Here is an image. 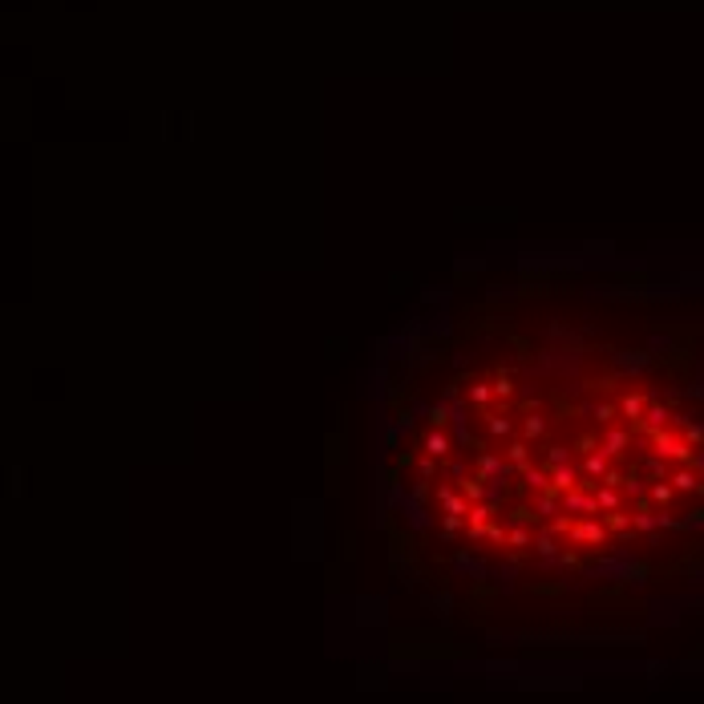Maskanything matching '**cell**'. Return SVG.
I'll return each instance as SVG.
<instances>
[{
  "mask_svg": "<svg viewBox=\"0 0 704 704\" xmlns=\"http://www.w3.org/2000/svg\"><path fill=\"white\" fill-rule=\"evenodd\" d=\"M571 542L575 546H607V527L603 518H579L571 530Z\"/></svg>",
  "mask_w": 704,
  "mask_h": 704,
  "instance_id": "6da1fadb",
  "label": "cell"
},
{
  "mask_svg": "<svg viewBox=\"0 0 704 704\" xmlns=\"http://www.w3.org/2000/svg\"><path fill=\"white\" fill-rule=\"evenodd\" d=\"M502 587L490 579H470V595H466V612H486V603L498 595Z\"/></svg>",
  "mask_w": 704,
  "mask_h": 704,
  "instance_id": "7a4b0ae2",
  "label": "cell"
},
{
  "mask_svg": "<svg viewBox=\"0 0 704 704\" xmlns=\"http://www.w3.org/2000/svg\"><path fill=\"white\" fill-rule=\"evenodd\" d=\"M457 490L466 494V502H470V506H474V502H486V498H490V478H482L478 470H470V474H462V478H457Z\"/></svg>",
  "mask_w": 704,
  "mask_h": 704,
  "instance_id": "3957f363",
  "label": "cell"
},
{
  "mask_svg": "<svg viewBox=\"0 0 704 704\" xmlns=\"http://www.w3.org/2000/svg\"><path fill=\"white\" fill-rule=\"evenodd\" d=\"M453 441H457V438H449L445 429H429V433L421 438V449H425L429 457H438V462H445V457L453 453Z\"/></svg>",
  "mask_w": 704,
  "mask_h": 704,
  "instance_id": "277c9868",
  "label": "cell"
},
{
  "mask_svg": "<svg viewBox=\"0 0 704 704\" xmlns=\"http://www.w3.org/2000/svg\"><path fill=\"white\" fill-rule=\"evenodd\" d=\"M506 462L514 466V474H527L530 466H534V462H530V441L527 438H510V441H506Z\"/></svg>",
  "mask_w": 704,
  "mask_h": 704,
  "instance_id": "5b68a950",
  "label": "cell"
},
{
  "mask_svg": "<svg viewBox=\"0 0 704 704\" xmlns=\"http://www.w3.org/2000/svg\"><path fill=\"white\" fill-rule=\"evenodd\" d=\"M421 417H425V425H429V429H449L457 413H453V405H449V401H433Z\"/></svg>",
  "mask_w": 704,
  "mask_h": 704,
  "instance_id": "8992f818",
  "label": "cell"
},
{
  "mask_svg": "<svg viewBox=\"0 0 704 704\" xmlns=\"http://www.w3.org/2000/svg\"><path fill=\"white\" fill-rule=\"evenodd\" d=\"M627 445H631V429H619V425H607L603 429V453L607 457H619Z\"/></svg>",
  "mask_w": 704,
  "mask_h": 704,
  "instance_id": "52a82bcc",
  "label": "cell"
},
{
  "mask_svg": "<svg viewBox=\"0 0 704 704\" xmlns=\"http://www.w3.org/2000/svg\"><path fill=\"white\" fill-rule=\"evenodd\" d=\"M490 385H494V397H498V401H514V393H518V385H514L510 368H502V364L494 368V381H490Z\"/></svg>",
  "mask_w": 704,
  "mask_h": 704,
  "instance_id": "ba28073f",
  "label": "cell"
},
{
  "mask_svg": "<svg viewBox=\"0 0 704 704\" xmlns=\"http://www.w3.org/2000/svg\"><path fill=\"white\" fill-rule=\"evenodd\" d=\"M599 518H603L607 534H631V523H636V514H623V510H603Z\"/></svg>",
  "mask_w": 704,
  "mask_h": 704,
  "instance_id": "9c48e42d",
  "label": "cell"
},
{
  "mask_svg": "<svg viewBox=\"0 0 704 704\" xmlns=\"http://www.w3.org/2000/svg\"><path fill=\"white\" fill-rule=\"evenodd\" d=\"M551 405H555V413L563 417V421H575V417H587V405H579V401H567L563 393L551 397Z\"/></svg>",
  "mask_w": 704,
  "mask_h": 704,
  "instance_id": "30bf717a",
  "label": "cell"
},
{
  "mask_svg": "<svg viewBox=\"0 0 704 704\" xmlns=\"http://www.w3.org/2000/svg\"><path fill=\"white\" fill-rule=\"evenodd\" d=\"M527 591L530 595H542V599H555V595H567V579H555V583H538V579H530L527 583Z\"/></svg>",
  "mask_w": 704,
  "mask_h": 704,
  "instance_id": "8fae6325",
  "label": "cell"
},
{
  "mask_svg": "<svg viewBox=\"0 0 704 704\" xmlns=\"http://www.w3.org/2000/svg\"><path fill=\"white\" fill-rule=\"evenodd\" d=\"M571 449H575V453H583V457H587V453H599V449H603L599 429H587V433H579V438L571 441Z\"/></svg>",
  "mask_w": 704,
  "mask_h": 704,
  "instance_id": "7c38bea8",
  "label": "cell"
},
{
  "mask_svg": "<svg viewBox=\"0 0 704 704\" xmlns=\"http://www.w3.org/2000/svg\"><path fill=\"white\" fill-rule=\"evenodd\" d=\"M619 413H623L627 421H631V417H644V413H648V397H644V393H627L623 401H619Z\"/></svg>",
  "mask_w": 704,
  "mask_h": 704,
  "instance_id": "4fadbf2b",
  "label": "cell"
},
{
  "mask_svg": "<svg viewBox=\"0 0 704 704\" xmlns=\"http://www.w3.org/2000/svg\"><path fill=\"white\" fill-rule=\"evenodd\" d=\"M514 296H523V300H530V296H534V300H542V296H551V284H546V279H534V284L523 279V284L514 288Z\"/></svg>",
  "mask_w": 704,
  "mask_h": 704,
  "instance_id": "5bb4252c",
  "label": "cell"
},
{
  "mask_svg": "<svg viewBox=\"0 0 704 704\" xmlns=\"http://www.w3.org/2000/svg\"><path fill=\"white\" fill-rule=\"evenodd\" d=\"M510 518H514L518 527H538V523H542V510H538V506H510Z\"/></svg>",
  "mask_w": 704,
  "mask_h": 704,
  "instance_id": "9a60e30c",
  "label": "cell"
},
{
  "mask_svg": "<svg viewBox=\"0 0 704 704\" xmlns=\"http://www.w3.org/2000/svg\"><path fill=\"white\" fill-rule=\"evenodd\" d=\"M457 445H466V449H470L474 457H478V453H490V449H494V445H490L486 438H474L470 429H457Z\"/></svg>",
  "mask_w": 704,
  "mask_h": 704,
  "instance_id": "2e32d148",
  "label": "cell"
},
{
  "mask_svg": "<svg viewBox=\"0 0 704 704\" xmlns=\"http://www.w3.org/2000/svg\"><path fill=\"white\" fill-rule=\"evenodd\" d=\"M486 429H490V438H510V433H514V421H510L506 413H494V417L486 421Z\"/></svg>",
  "mask_w": 704,
  "mask_h": 704,
  "instance_id": "e0dca14e",
  "label": "cell"
},
{
  "mask_svg": "<svg viewBox=\"0 0 704 704\" xmlns=\"http://www.w3.org/2000/svg\"><path fill=\"white\" fill-rule=\"evenodd\" d=\"M591 417L599 421V429H607V425H616L619 409H616V405H612V401H603V405H595V409H591Z\"/></svg>",
  "mask_w": 704,
  "mask_h": 704,
  "instance_id": "ac0fdd59",
  "label": "cell"
},
{
  "mask_svg": "<svg viewBox=\"0 0 704 704\" xmlns=\"http://www.w3.org/2000/svg\"><path fill=\"white\" fill-rule=\"evenodd\" d=\"M506 344H510V349L518 352L523 360H530V356H534V344H530V340L523 336V332H510V328H506Z\"/></svg>",
  "mask_w": 704,
  "mask_h": 704,
  "instance_id": "d6986e66",
  "label": "cell"
},
{
  "mask_svg": "<svg viewBox=\"0 0 704 704\" xmlns=\"http://www.w3.org/2000/svg\"><path fill=\"white\" fill-rule=\"evenodd\" d=\"M409 498H413L417 506H425V502L433 498V478H417V482H413V490H409Z\"/></svg>",
  "mask_w": 704,
  "mask_h": 704,
  "instance_id": "ffe728a7",
  "label": "cell"
},
{
  "mask_svg": "<svg viewBox=\"0 0 704 704\" xmlns=\"http://www.w3.org/2000/svg\"><path fill=\"white\" fill-rule=\"evenodd\" d=\"M559 563H563V571H583V567H587V559H583L575 546H563V551H559Z\"/></svg>",
  "mask_w": 704,
  "mask_h": 704,
  "instance_id": "44dd1931",
  "label": "cell"
},
{
  "mask_svg": "<svg viewBox=\"0 0 704 704\" xmlns=\"http://www.w3.org/2000/svg\"><path fill=\"white\" fill-rule=\"evenodd\" d=\"M542 433H546V421H542L538 413H534V417H527V421H523V438H527V441H538V438H542Z\"/></svg>",
  "mask_w": 704,
  "mask_h": 704,
  "instance_id": "7402d4cb",
  "label": "cell"
},
{
  "mask_svg": "<svg viewBox=\"0 0 704 704\" xmlns=\"http://www.w3.org/2000/svg\"><path fill=\"white\" fill-rule=\"evenodd\" d=\"M490 397H494V385H482V381H474V385H470V401H474L478 409L490 405Z\"/></svg>",
  "mask_w": 704,
  "mask_h": 704,
  "instance_id": "603a6c76",
  "label": "cell"
},
{
  "mask_svg": "<svg viewBox=\"0 0 704 704\" xmlns=\"http://www.w3.org/2000/svg\"><path fill=\"white\" fill-rule=\"evenodd\" d=\"M530 542H534V538H530V530H527V527H514L510 534H506V546H518V551H527Z\"/></svg>",
  "mask_w": 704,
  "mask_h": 704,
  "instance_id": "cb8c5ba5",
  "label": "cell"
},
{
  "mask_svg": "<svg viewBox=\"0 0 704 704\" xmlns=\"http://www.w3.org/2000/svg\"><path fill=\"white\" fill-rule=\"evenodd\" d=\"M583 389H587V393H612V389H616V377H595V381H587Z\"/></svg>",
  "mask_w": 704,
  "mask_h": 704,
  "instance_id": "d4e9b609",
  "label": "cell"
},
{
  "mask_svg": "<svg viewBox=\"0 0 704 704\" xmlns=\"http://www.w3.org/2000/svg\"><path fill=\"white\" fill-rule=\"evenodd\" d=\"M462 527H466V518H462V514H445V518H441V530H445V538H453V534H457Z\"/></svg>",
  "mask_w": 704,
  "mask_h": 704,
  "instance_id": "484cf974",
  "label": "cell"
},
{
  "mask_svg": "<svg viewBox=\"0 0 704 704\" xmlns=\"http://www.w3.org/2000/svg\"><path fill=\"white\" fill-rule=\"evenodd\" d=\"M534 551H538V555H555V551H559V546H555V534H551V530H542V534H538V542H534Z\"/></svg>",
  "mask_w": 704,
  "mask_h": 704,
  "instance_id": "4316f807",
  "label": "cell"
},
{
  "mask_svg": "<svg viewBox=\"0 0 704 704\" xmlns=\"http://www.w3.org/2000/svg\"><path fill=\"white\" fill-rule=\"evenodd\" d=\"M648 571H652L648 563H631V567L623 571V583H644V575H648Z\"/></svg>",
  "mask_w": 704,
  "mask_h": 704,
  "instance_id": "83f0119b",
  "label": "cell"
},
{
  "mask_svg": "<svg viewBox=\"0 0 704 704\" xmlns=\"http://www.w3.org/2000/svg\"><path fill=\"white\" fill-rule=\"evenodd\" d=\"M413 462H417V449H397L393 466H397V470H401V474H405V470H409V466H413Z\"/></svg>",
  "mask_w": 704,
  "mask_h": 704,
  "instance_id": "f1b7e54d",
  "label": "cell"
},
{
  "mask_svg": "<svg viewBox=\"0 0 704 704\" xmlns=\"http://www.w3.org/2000/svg\"><path fill=\"white\" fill-rule=\"evenodd\" d=\"M413 421H417V413H413L409 405H405V409H397V413H393V425H397V429H409Z\"/></svg>",
  "mask_w": 704,
  "mask_h": 704,
  "instance_id": "f546056e",
  "label": "cell"
},
{
  "mask_svg": "<svg viewBox=\"0 0 704 704\" xmlns=\"http://www.w3.org/2000/svg\"><path fill=\"white\" fill-rule=\"evenodd\" d=\"M599 482L607 486V490H619V486H627V478H623V470H612V466H607V474H603Z\"/></svg>",
  "mask_w": 704,
  "mask_h": 704,
  "instance_id": "4dcf8cb0",
  "label": "cell"
},
{
  "mask_svg": "<svg viewBox=\"0 0 704 704\" xmlns=\"http://www.w3.org/2000/svg\"><path fill=\"white\" fill-rule=\"evenodd\" d=\"M506 534H510V530L498 527V523H490V527H486V538H490L494 546H506Z\"/></svg>",
  "mask_w": 704,
  "mask_h": 704,
  "instance_id": "1f68e13d",
  "label": "cell"
},
{
  "mask_svg": "<svg viewBox=\"0 0 704 704\" xmlns=\"http://www.w3.org/2000/svg\"><path fill=\"white\" fill-rule=\"evenodd\" d=\"M433 474H438V457H429V453H425V457L417 462V478H433Z\"/></svg>",
  "mask_w": 704,
  "mask_h": 704,
  "instance_id": "d6a6232c",
  "label": "cell"
},
{
  "mask_svg": "<svg viewBox=\"0 0 704 704\" xmlns=\"http://www.w3.org/2000/svg\"><path fill=\"white\" fill-rule=\"evenodd\" d=\"M644 417H648L656 429H664V421H668V409H664V405H648V413H644Z\"/></svg>",
  "mask_w": 704,
  "mask_h": 704,
  "instance_id": "836d02e7",
  "label": "cell"
},
{
  "mask_svg": "<svg viewBox=\"0 0 704 704\" xmlns=\"http://www.w3.org/2000/svg\"><path fill=\"white\" fill-rule=\"evenodd\" d=\"M514 405H518V409H523L527 417H534V413L542 409V401H538V397H523V401H514Z\"/></svg>",
  "mask_w": 704,
  "mask_h": 704,
  "instance_id": "e575fe53",
  "label": "cell"
},
{
  "mask_svg": "<svg viewBox=\"0 0 704 704\" xmlns=\"http://www.w3.org/2000/svg\"><path fill=\"white\" fill-rule=\"evenodd\" d=\"M619 360H623L627 368H640V364H648V352H623Z\"/></svg>",
  "mask_w": 704,
  "mask_h": 704,
  "instance_id": "d590c367",
  "label": "cell"
},
{
  "mask_svg": "<svg viewBox=\"0 0 704 704\" xmlns=\"http://www.w3.org/2000/svg\"><path fill=\"white\" fill-rule=\"evenodd\" d=\"M546 462H551V466H567V445H551Z\"/></svg>",
  "mask_w": 704,
  "mask_h": 704,
  "instance_id": "8d00e7d4",
  "label": "cell"
},
{
  "mask_svg": "<svg viewBox=\"0 0 704 704\" xmlns=\"http://www.w3.org/2000/svg\"><path fill=\"white\" fill-rule=\"evenodd\" d=\"M449 607H453V599H449L445 591H438V595H433V612H438V616H449Z\"/></svg>",
  "mask_w": 704,
  "mask_h": 704,
  "instance_id": "74e56055",
  "label": "cell"
},
{
  "mask_svg": "<svg viewBox=\"0 0 704 704\" xmlns=\"http://www.w3.org/2000/svg\"><path fill=\"white\" fill-rule=\"evenodd\" d=\"M652 498H656V502H664V506H668V502H672V486L656 482V486H652Z\"/></svg>",
  "mask_w": 704,
  "mask_h": 704,
  "instance_id": "f35d334b",
  "label": "cell"
},
{
  "mask_svg": "<svg viewBox=\"0 0 704 704\" xmlns=\"http://www.w3.org/2000/svg\"><path fill=\"white\" fill-rule=\"evenodd\" d=\"M684 441H688V445H701V441H704V425H688V429H684Z\"/></svg>",
  "mask_w": 704,
  "mask_h": 704,
  "instance_id": "ab89813d",
  "label": "cell"
},
{
  "mask_svg": "<svg viewBox=\"0 0 704 704\" xmlns=\"http://www.w3.org/2000/svg\"><path fill=\"white\" fill-rule=\"evenodd\" d=\"M385 445H389V449H397V445H401V429H397V425H389V429H385Z\"/></svg>",
  "mask_w": 704,
  "mask_h": 704,
  "instance_id": "60d3db41",
  "label": "cell"
}]
</instances>
